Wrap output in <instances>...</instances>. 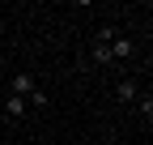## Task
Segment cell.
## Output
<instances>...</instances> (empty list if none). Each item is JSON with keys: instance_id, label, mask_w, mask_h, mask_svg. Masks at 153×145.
Masks as SVG:
<instances>
[{"instance_id": "cell-1", "label": "cell", "mask_w": 153, "mask_h": 145, "mask_svg": "<svg viewBox=\"0 0 153 145\" xmlns=\"http://www.w3.org/2000/svg\"><path fill=\"white\" fill-rule=\"evenodd\" d=\"M106 47H111V56H115V60H128V56H136V43H132L128 34H115V39H111Z\"/></svg>"}, {"instance_id": "cell-2", "label": "cell", "mask_w": 153, "mask_h": 145, "mask_svg": "<svg viewBox=\"0 0 153 145\" xmlns=\"http://www.w3.org/2000/svg\"><path fill=\"white\" fill-rule=\"evenodd\" d=\"M34 90H38V85H34V77H30V72H17V77L9 81V94H17V98H30Z\"/></svg>"}, {"instance_id": "cell-3", "label": "cell", "mask_w": 153, "mask_h": 145, "mask_svg": "<svg viewBox=\"0 0 153 145\" xmlns=\"http://www.w3.org/2000/svg\"><path fill=\"white\" fill-rule=\"evenodd\" d=\"M4 115H9V120H22V115H26V98L9 94V98H4V111H0V120H4Z\"/></svg>"}, {"instance_id": "cell-4", "label": "cell", "mask_w": 153, "mask_h": 145, "mask_svg": "<svg viewBox=\"0 0 153 145\" xmlns=\"http://www.w3.org/2000/svg\"><path fill=\"white\" fill-rule=\"evenodd\" d=\"M115 94H119V102H132V98H136V81H132V77H123Z\"/></svg>"}, {"instance_id": "cell-5", "label": "cell", "mask_w": 153, "mask_h": 145, "mask_svg": "<svg viewBox=\"0 0 153 145\" xmlns=\"http://www.w3.org/2000/svg\"><path fill=\"white\" fill-rule=\"evenodd\" d=\"M94 60H98V64H111L115 56H111V47H106V43H98V47H94Z\"/></svg>"}, {"instance_id": "cell-6", "label": "cell", "mask_w": 153, "mask_h": 145, "mask_svg": "<svg viewBox=\"0 0 153 145\" xmlns=\"http://www.w3.org/2000/svg\"><path fill=\"white\" fill-rule=\"evenodd\" d=\"M140 115H145V120H153V98H149V94L140 98Z\"/></svg>"}]
</instances>
